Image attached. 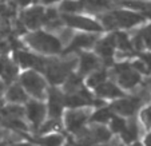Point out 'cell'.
I'll use <instances>...</instances> for the list:
<instances>
[{
	"mask_svg": "<svg viewBox=\"0 0 151 146\" xmlns=\"http://www.w3.org/2000/svg\"><path fill=\"white\" fill-rule=\"evenodd\" d=\"M94 43H95V38L92 35H84V34L75 35L67 51H75V50L79 48H88Z\"/></svg>",
	"mask_w": 151,
	"mask_h": 146,
	"instance_id": "e0dca14e",
	"label": "cell"
},
{
	"mask_svg": "<svg viewBox=\"0 0 151 146\" xmlns=\"http://www.w3.org/2000/svg\"><path fill=\"white\" fill-rule=\"evenodd\" d=\"M54 1H58V0H43V3L50 4V3H54Z\"/></svg>",
	"mask_w": 151,
	"mask_h": 146,
	"instance_id": "f35d334b",
	"label": "cell"
},
{
	"mask_svg": "<svg viewBox=\"0 0 151 146\" xmlns=\"http://www.w3.org/2000/svg\"><path fill=\"white\" fill-rule=\"evenodd\" d=\"M26 113L28 115L29 121L34 123L35 126H39L40 123L44 119V115H46V109H44V105L37 100H31V102L27 103V109Z\"/></svg>",
	"mask_w": 151,
	"mask_h": 146,
	"instance_id": "30bf717a",
	"label": "cell"
},
{
	"mask_svg": "<svg viewBox=\"0 0 151 146\" xmlns=\"http://www.w3.org/2000/svg\"><path fill=\"white\" fill-rule=\"evenodd\" d=\"M143 146H151V132L146 134L145 139H143Z\"/></svg>",
	"mask_w": 151,
	"mask_h": 146,
	"instance_id": "8d00e7d4",
	"label": "cell"
},
{
	"mask_svg": "<svg viewBox=\"0 0 151 146\" xmlns=\"http://www.w3.org/2000/svg\"><path fill=\"white\" fill-rule=\"evenodd\" d=\"M145 1H146V0H145ZM148 1H150V0H148Z\"/></svg>",
	"mask_w": 151,
	"mask_h": 146,
	"instance_id": "bcb514c9",
	"label": "cell"
},
{
	"mask_svg": "<svg viewBox=\"0 0 151 146\" xmlns=\"http://www.w3.org/2000/svg\"><path fill=\"white\" fill-rule=\"evenodd\" d=\"M24 114V109L20 106H16V105H12V106H8L3 110V115L4 117H15V118H20Z\"/></svg>",
	"mask_w": 151,
	"mask_h": 146,
	"instance_id": "f546056e",
	"label": "cell"
},
{
	"mask_svg": "<svg viewBox=\"0 0 151 146\" xmlns=\"http://www.w3.org/2000/svg\"><path fill=\"white\" fill-rule=\"evenodd\" d=\"M17 74V69L11 60L6 56L0 58V77L3 78L7 83L12 82Z\"/></svg>",
	"mask_w": 151,
	"mask_h": 146,
	"instance_id": "9a60e30c",
	"label": "cell"
},
{
	"mask_svg": "<svg viewBox=\"0 0 151 146\" xmlns=\"http://www.w3.org/2000/svg\"><path fill=\"white\" fill-rule=\"evenodd\" d=\"M126 121L120 117H111V122H110V129L114 133H122L126 127Z\"/></svg>",
	"mask_w": 151,
	"mask_h": 146,
	"instance_id": "83f0119b",
	"label": "cell"
},
{
	"mask_svg": "<svg viewBox=\"0 0 151 146\" xmlns=\"http://www.w3.org/2000/svg\"><path fill=\"white\" fill-rule=\"evenodd\" d=\"M27 42L35 50H37L40 52H46V54H56L62 50V43H60V40L58 38L42 31L28 35Z\"/></svg>",
	"mask_w": 151,
	"mask_h": 146,
	"instance_id": "6da1fadb",
	"label": "cell"
},
{
	"mask_svg": "<svg viewBox=\"0 0 151 146\" xmlns=\"http://www.w3.org/2000/svg\"><path fill=\"white\" fill-rule=\"evenodd\" d=\"M1 86H3V85H1V82H0V87H1Z\"/></svg>",
	"mask_w": 151,
	"mask_h": 146,
	"instance_id": "ee69618b",
	"label": "cell"
},
{
	"mask_svg": "<svg viewBox=\"0 0 151 146\" xmlns=\"http://www.w3.org/2000/svg\"><path fill=\"white\" fill-rule=\"evenodd\" d=\"M79 69H80V74H83V75L88 74V72L99 69V59H98L94 54H90V52L82 54Z\"/></svg>",
	"mask_w": 151,
	"mask_h": 146,
	"instance_id": "2e32d148",
	"label": "cell"
},
{
	"mask_svg": "<svg viewBox=\"0 0 151 146\" xmlns=\"http://www.w3.org/2000/svg\"><path fill=\"white\" fill-rule=\"evenodd\" d=\"M59 127H60V123H59V121H58V118H55V119H51V121H48V122H44V125L42 126L40 132L42 133L55 132V130L59 129Z\"/></svg>",
	"mask_w": 151,
	"mask_h": 146,
	"instance_id": "d6a6232c",
	"label": "cell"
},
{
	"mask_svg": "<svg viewBox=\"0 0 151 146\" xmlns=\"http://www.w3.org/2000/svg\"><path fill=\"white\" fill-rule=\"evenodd\" d=\"M63 95L56 89H51L48 91V111L52 118H59L62 115L63 109Z\"/></svg>",
	"mask_w": 151,
	"mask_h": 146,
	"instance_id": "8fae6325",
	"label": "cell"
},
{
	"mask_svg": "<svg viewBox=\"0 0 151 146\" xmlns=\"http://www.w3.org/2000/svg\"><path fill=\"white\" fill-rule=\"evenodd\" d=\"M131 67L135 70L137 72H139V74H145V75H148L150 74V69H148L147 66H146V63L143 62L142 59H139V60H135L134 63L131 64Z\"/></svg>",
	"mask_w": 151,
	"mask_h": 146,
	"instance_id": "836d02e7",
	"label": "cell"
},
{
	"mask_svg": "<svg viewBox=\"0 0 151 146\" xmlns=\"http://www.w3.org/2000/svg\"><path fill=\"white\" fill-rule=\"evenodd\" d=\"M115 43H116V46L122 51H126V52L132 51V43L130 42L127 35L123 34V32H119L118 35H115Z\"/></svg>",
	"mask_w": 151,
	"mask_h": 146,
	"instance_id": "cb8c5ba5",
	"label": "cell"
},
{
	"mask_svg": "<svg viewBox=\"0 0 151 146\" xmlns=\"http://www.w3.org/2000/svg\"><path fill=\"white\" fill-rule=\"evenodd\" d=\"M112 114L109 109H99L98 111H95V114L92 115V122H98V123H106L111 119Z\"/></svg>",
	"mask_w": 151,
	"mask_h": 146,
	"instance_id": "484cf974",
	"label": "cell"
},
{
	"mask_svg": "<svg viewBox=\"0 0 151 146\" xmlns=\"http://www.w3.org/2000/svg\"><path fill=\"white\" fill-rule=\"evenodd\" d=\"M118 82L124 89H134L138 83L140 82V75L131 67V64L123 63L115 67Z\"/></svg>",
	"mask_w": 151,
	"mask_h": 146,
	"instance_id": "277c9868",
	"label": "cell"
},
{
	"mask_svg": "<svg viewBox=\"0 0 151 146\" xmlns=\"http://www.w3.org/2000/svg\"><path fill=\"white\" fill-rule=\"evenodd\" d=\"M95 89H96L95 90L96 95H99L102 98H119L123 95L122 90L111 82H103L100 83L99 86L95 87Z\"/></svg>",
	"mask_w": 151,
	"mask_h": 146,
	"instance_id": "5bb4252c",
	"label": "cell"
},
{
	"mask_svg": "<svg viewBox=\"0 0 151 146\" xmlns=\"http://www.w3.org/2000/svg\"><path fill=\"white\" fill-rule=\"evenodd\" d=\"M90 134H91L92 139L98 141V142H107L111 138V132L104 126H95Z\"/></svg>",
	"mask_w": 151,
	"mask_h": 146,
	"instance_id": "44dd1931",
	"label": "cell"
},
{
	"mask_svg": "<svg viewBox=\"0 0 151 146\" xmlns=\"http://www.w3.org/2000/svg\"><path fill=\"white\" fill-rule=\"evenodd\" d=\"M92 102V97L88 91L86 90H78V93H72V94L67 95L63 98V103L68 107H83L87 106L88 103Z\"/></svg>",
	"mask_w": 151,
	"mask_h": 146,
	"instance_id": "ba28073f",
	"label": "cell"
},
{
	"mask_svg": "<svg viewBox=\"0 0 151 146\" xmlns=\"http://www.w3.org/2000/svg\"><path fill=\"white\" fill-rule=\"evenodd\" d=\"M126 7L132 9H138V11H148L151 8V4H147L145 1H137V0H126L123 1Z\"/></svg>",
	"mask_w": 151,
	"mask_h": 146,
	"instance_id": "f1b7e54d",
	"label": "cell"
},
{
	"mask_svg": "<svg viewBox=\"0 0 151 146\" xmlns=\"http://www.w3.org/2000/svg\"><path fill=\"white\" fill-rule=\"evenodd\" d=\"M74 60L71 62H63V63H59V62H48L47 63V67L44 70L47 78L50 79V82L52 85H60L66 80L67 75H68L70 70L74 67Z\"/></svg>",
	"mask_w": 151,
	"mask_h": 146,
	"instance_id": "7a4b0ae2",
	"label": "cell"
},
{
	"mask_svg": "<svg viewBox=\"0 0 151 146\" xmlns=\"http://www.w3.org/2000/svg\"><path fill=\"white\" fill-rule=\"evenodd\" d=\"M84 3H86V6L88 7V8L102 9V8H107V7H110L111 0H86Z\"/></svg>",
	"mask_w": 151,
	"mask_h": 146,
	"instance_id": "1f68e13d",
	"label": "cell"
},
{
	"mask_svg": "<svg viewBox=\"0 0 151 146\" xmlns=\"http://www.w3.org/2000/svg\"><path fill=\"white\" fill-rule=\"evenodd\" d=\"M116 46L115 43V35H110V36L104 38L103 40H100L96 44V52L102 56V59H104L106 62H111L112 54H114V48Z\"/></svg>",
	"mask_w": 151,
	"mask_h": 146,
	"instance_id": "7c38bea8",
	"label": "cell"
},
{
	"mask_svg": "<svg viewBox=\"0 0 151 146\" xmlns=\"http://www.w3.org/2000/svg\"><path fill=\"white\" fill-rule=\"evenodd\" d=\"M140 59L145 62L146 66H147L148 69H150V71H151V51L142 52V54H140Z\"/></svg>",
	"mask_w": 151,
	"mask_h": 146,
	"instance_id": "d590c367",
	"label": "cell"
},
{
	"mask_svg": "<svg viewBox=\"0 0 151 146\" xmlns=\"http://www.w3.org/2000/svg\"><path fill=\"white\" fill-rule=\"evenodd\" d=\"M84 8V1L83 0H66L63 1L60 9L66 14H76Z\"/></svg>",
	"mask_w": 151,
	"mask_h": 146,
	"instance_id": "d6986e66",
	"label": "cell"
},
{
	"mask_svg": "<svg viewBox=\"0 0 151 146\" xmlns=\"http://www.w3.org/2000/svg\"><path fill=\"white\" fill-rule=\"evenodd\" d=\"M139 34H140V36H142L143 44H145L146 47H148V48H151V24L147 26L146 28H143Z\"/></svg>",
	"mask_w": 151,
	"mask_h": 146,
	"instance_id": "e575fe53",
	"label": "cell"
},
{
	"mask_svg": "<svg viewBox=\"0 0 151 146\" xmlns=\"http://www.w3.org/2000/svg\"><path fill=\"white\" fill-rule=\"evenodd\" d=\"M88 118V113L84 110H75V111H68L66 114V123L71 132L76 133L82 129L83 123Z\"/></svg>",
	"mask_w": 151,
	"mask_h": 146,
	"instance_id": "9c48e42d",
	"label": "cell"
},
{
	"mask_svg": "<svg viewBox=\"0 0 151 146\" xmlns=\"http://www.w3.org/2000/svg\"><path fill=\"white\" fill-rule=\"evenodd\" d=\"M140 121L145 125L146 129L151 130V105H147L146 107H143L140 111Z\"/></svg>",
	"mask_w": 151,
	"mask_h": 146,
	"instance_id": "4dcf8cb0",
	"label": "cell"
},
{
	"mask_svg": "<svg viewBox=\"0 0 151 146\" xmlns=\"http://www.w3.org/2000/svg\"><path fill=\"white\" fill-rule=\"evenodd\" d=\"M104 79H106V71L104 70H98L87 79V85L90 87H96L99 86L100 83L104 82Z\"/></svg>",
	"mask_w": 151,
	"mask_h": 146,
	"instance_id": "4316f807",
	"label": "cell"
},
{
	"mask_svg": "<svg viewBox=\"0 0 151 146\" xmlns=\"http://www.w3.org/2000/svg\"><path fill=\"white\" fill-rule=\"evenodd\" d=\"M43 16H44V9L42 7H34L24 12V24L28 28H36L40 23H43Z\"/></svg>",
	"mask_w": 151,
	"mask_h": 146,
	"instance_id": "4fadbf2b",
	"label": "cell"
},
{
	"mask_svg": "<svg viewBox=\"0 0 151 146\" xmlns=\"http://www.w3.org/2000/svg\"><path fill=\"white\" fill-rule=\"evenodd\" d=\"M64 23H67V26L75 27L79 30H84V31H102V26L99 23H96L95 20H91L88 17L83 16H76V15H64L63 16Z\"/></svg>",
	"mask_w": 151,
	"mask_h": 146,
	"instance_id": "5b68a950",
	"label": "cell"
},
{
	"mask_svg": "<svg viewBox=\"0 0 151 146\" xmlns=\"http://www.w3.org/2000/svg\"><path fill=\"white\" fill-rule=\"evenodd\" d=\"M14 146H32L29 143H17V145H14Z\"/></svg>",
	"mask_w": 151,
	"mask_h": 146,
	"instance_id": "ab89813d",
	"label": "cell"
},
{
	"mask_svg": "<svg viewBox=\"0 0 151 146\" xmlns=\"http://www.w3.org/2000/svg\"><path fill=\"white\" fill-rule=\"evenodd\" d=\"M138 133H139L138 123H137V121L132 119L131 122L128 123V125H126L124 130H123L120 134H122V138H123V141H124V142L131 143V142H134V141L138 138Z\"/></svg>",
	"mask_w": 151,
	"mask_h": 146,
	"instance_id": "ac0fdd59",
	"label": "cell"
},
{
	"mask_svg": "<svg viewBox=\"0 0 151 146\" xmlns=\"http://www.w3.org/2000/svg\"><path fill=\"white\" fill-rule=\"evenodd\" d=\"M4 126L9 127L12 130H17V132H26L27 130V125L20 121L19 118H15V117H6L4 119H1Z\"/></svg>",
	"mask_w": 151,
	"mask_h": 146,
	"instance_id": "7402d4cb",
	"label": "cell"
},
{
	"mask_svg": "<svg viewBox=\"0 0 151 146\" xmlns=\"http://www.w3.org/2000/svg\"><path fill=\"white\" fill-rule=\"evenodd\" d=\"M37 143H40L42 146H62L63 137L59 134H51L37 139Z\"/></svg>",
	"mask_w": 151,
	"mask_h": 146,
	"instance_id": "d4e9b609",
	"label": "cell"
},
{
	"mask_svg": "<svg viewBox=\"0 0 151 146\" xmlns=\"http://www.w3.org/2000/svg\"><path fill=\"white\" fill-rule=\"evenodd\" d=\"M112 17H114V22H115V27H124V28L134 27L145 20L143 15L135 14V12H131V11L112 12Z\"/></svg>",
	"mask_w": 151,
	"mask_h": 146,
	"instance_id": "52a82bcc",
	"label": "cell"
},
{
	"mask_svg": "<svg viewBox=\"0 0 151 146\" xmlns=\"http://www.w3.org/2000/svg\"><path fill=\"white\" fill-rule=\"evenodd\" d=\"M140 103H142V98L140 97H132V98H126V99H118L111 105V109L114 111L119 113L120 115L124 117H131L134 113L139 109Z\"/></svg>",
	"mask_w": 151,
	"mask_h": 146,
	"instance_id": "8992f818",
	"label": "cell"
},
{
	"mask_svg": "<svg viewBox=\"0 0 151 146\" xmlns=\"http://www.w3.org/2000/svg\"><path fill=\"white\" fill-rule=\"evenodd\" d=\"M22 85L24 86V89L32 94L36 98H43L44 97V89H46V83L44 79L37 74L36 71H26L22 75Z\"/></svg>",
	"mask_w": 151,
	"mask_h": 146,
	"instance_id": "3957f363",
	"label": "cell"
},
{
	"mask_svg": "<svg viewBox=\"0 0 151 146\" xmlns=\"http://www.w3.org/2000/svg\"><path fill=\"white\" fill-rule=\"evenodd\" d=\"M132 146H142V145H140V143H134Z\"/></svg>",
	"mask_w": 151,
	"mask_h": 146,
	"instance_id": "7bdbcfd3",
	"label": "cell"
},
{
	"mask_svg": "<svg viewBox=\"0 0 151 146\" xmlns=\"http://www.w3.org/2000/svg\"><path fill=\"white\" fill-rule=\"evenodd\" d=\"M0 137H1V133H0Z\"/></svg>",
	"mask_w": 151,
	"mask_h": 146,
	"instance_id": "f6af8a7d",
	"label": "cell"
},
{
	"mask_svg": "<svg viewBox=\"0 0 151 146\" xmlns=\"http://www.w3.org/2000/svg\"><path fill=\"white\" fill-rule=\"evenodd\" d=\"M3 98H1V97H0V111H1V109H3Z\"/></svg>",
	"mask_w": 151,
	"mask_h": 146,
	"instance_id": "60d3db41",
	"label": "cell"
},
{
	"mask_svg": "<svg viewBox=\"0 0 151 146\" xmlns=\"http://www.w3.org/2000/svg\"><path fill=\"white\" fill-rule=\"evenodd\" d=\"M80 85H82V79L79 75H67L66 82H64V90L67 93H75L80 89Z\"/></svg>",
	"mask_w": 151,
	"mask_h": 146,
	"instance_id": "603a6c76",
	"label": "cell"
},
{
	"mask_svg": "<svg viewBox=\"0 0 151 146\" xmlns=\"http://www.w3.org/2000/svg\"><path fill=\"white\" fill-rule=\"evenodd\" d=\"M16 1H17V4H19V6L26 7L27 4H29V1H31V0H16Z\"/></svg>",
	"mask_w": 151,
	"mask_h": 146,
	"instance_id": "74e56055",
	"label": "cell"
},
{
	"mask_svg": "<svg viewBox=\"0 0 151 146\" xmlns=\"http://www.w3.org/2000/svg\"><path fill=\"white\" fill-rule=\"evenodd\" d=\"M7 99L14 102V103L26 102L27 95H26V93H24V90L20 86H12V87H9V90L7 91Z\"/></svg>",
	"mask_w": 151,
	"mask_h": 146,
	"instance_id": "ffe728a7",
	"label": "cell"
},
{
	"mask_svg": "<svg viewBox=\"0 0 151 146\" xmlns=\"http://www.w3.org/2000/svg\"><path fill=\"white\" fill-rule=\"evenodd\" d=\"M0 146H7V145H6V142H1L0 143Z\"/></svg>",
	"mask_w": 151,
	"mask_h": 146,
	"instance_id": "b9f144b4",
	"label": "cell"
}]
</instances>
